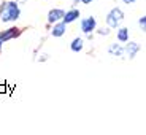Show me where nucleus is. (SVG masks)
I'll return each instance as SVG.
<instances>
[{
    "label": "nucleus",
    "instance_id": "nucleus-3",
    "mask_svg": "<svg viewBox=\"0 0 146 135\" xmlns=\"http://www.w3.org/2000/svg\"><path fill=\"white\" fill-rule=\"evenodd\" d=\"M80 29H81V32H83V33L91 35V33L97 29V21H95V18H94V16H88V18L81 19Z\"/></svg>",
    "mask_w": 146,
    "mask_h": 135
},
{
    "label": "nucleus",
    "instance_id": "nucleus-5",
    "mask_svg": "<svg viewBox=\"0 0 146 135\" xmlns=\"http://www.w3.org/2000/svg\"><path fill=\"white\" fill-rule=\"evenodd\" d=\"M141 46L140 43L137 41H125V46H124V56H127L129 59H135L137 54L140 53Z\"/></svg>",
    "mask_w": 146,
    "mask_h": 135
},
{
    "label": "nucleus",
    "instance_id": "nucleus-17",
    "mask_svg": "<svg viewBox=\"0 0 146 135\" xmlns=\"http://www.w3.org/2000/svg\"><path fill=\"white\" fill-rule=\"evenodd\" d=\"M73 3H75V5H78V3H80V0H73Z\"/></svg>",
    "mask_w": 146,
    "mask_h": 135
},
{
    "label": "nucleus",
    "instance_id": "nucleus-4",
    "mask_svg": "<svg viewBox=\"0 0 146 135\" xmlns=\"http://www.w3.org/2000/svg\"><path fill=\"white\" fill-rule=\"evenodd\" d=\"M21 32L22 30L19 29V27H8V29L0 32V40H2V43H7V41H10V40L18 38V37L21 35Z\"/></svg>",
    "mask_w": 146,
    "mask_h": 135
},
{
    "label": "nucleus",
    "instance_id": "nucleus-18",
    "mask_svg": "<svg viewBox=\"0 0 146 135\" xmlns=\"http://www.w3.org/2000/svg\"><path fill=\"white\" fill-rule=\"evenodd\" d=\"M2 46H3V43H2V40H0V53H2Z\"/></svg>",
    "mask_w": 146,
    "mask_h": 135
},
{
    "label": "nucleus",
    "instance_id": "nucleus-11",
    "mask_svg": "<svg viewBox=\"0 0 146 135\" xmlns=\"http://www.w3.org/2000/svg\"><path fill=\"white\" fill-rule=\"evenodd\" d=\"M83 48H84V41H83V38H80V37L73 38L72 43H70V49H72L73 53H81Z\"/></svg>",
    "mask_w": 146,
    "mask_h": 135
},
{
    "label": "nucleus",
    "instance_id": "nucleus-12",
    "mask_svg": "<svg viewBox=\"0 0 146 135\" xmlns=\"http://www.w3.org/2000/svg\"><path fill=\"white\" fill-rule=\"evenodd\" d=\"M97 33H99V35H102V37L110 35V27H102V29L97 30Z\"/></svg>",
    "mask_w": 146,
    "mask_h": 135
},
{
    "label": "nucleus",
    "instance_id": "nucleus-15",
    "mask_svg": "<svg viewBox=\"0 0 146 135\" xmlns=\"http://www.w3.org/2000/svg\"><path fill=\"white\" fill-rule=\"evenodd\" d=\"M122 2H124L125 5H133L137 2V0H122Z\"/></svg>",
    "mask_w": 146,
    "mask_h": 135
},
{
    "label": "nucleus",
    "instance_id": "nucleus-1",
    "mask_svg": "<svg viewBox=\"0 0 146 135\" xmlns=\"http://www.w3.org/2000/svg\"><path fill=\"white\" fill-rule=\"evenodd\" d=\"M21 18V8L16 0L5 2L0 7V21L2 22H15Z\"/></svg>",
    "mask_w": 146,
    "mask_h": 135
},
{
    "label": "nucleus",
    "instance_id": "nucleus-13",
    "mask_svg": "<svg viewBox=\"0 0 146 135\" xmlns=\"http://www.w3.org/2000/svg\"><path fill=\"white\" fill-rule=\"evenodd\" d=\"M138 26H140V29H141V30L146 29V16H141V18L138 19Z\"/></svg>",
    "mask_w": 146,
    "mask_h": 135
},
{
    "label": "nucleus",
    "instance_id": "nucleus-16",
    "mask_svg": "<svg viewBox=\"0 0 146 135\" xmlns=\"http://www.w3.org/2000/svg\"><path fill=\"white\" fill-rule=\"evenodd\" d=\"M40 62H44V61H48V54H41V57L38 59Z\"/></svg>",
    "mask_w": 146,
    "mask_h": 135
},
{
    "label": "nucleus",
    "instance_id": "nucleus-7",
    "mask_svg": "<svg viewBox=\"0 0 146 135\" xmlns=\"http://www.w3.org/2000/svg\"><path fill=\"white\" fill-rule=\"evenodd\" d=\"M52 29H51V35L54 37V38H60V37L65 35L67 32V24L64 21H59V22H54V24H51Z\"/></svg>",
    "mask_w": 146,
    "mask_h": 135
},
{
    "label": "nucleus",
    "instance_id": "nucleus-10",
    "mask_svg": "<svg viewBox=\"0 0 146 135\" xmlns=\"http://www.w3.org/2000/svg\"><path fill=\"white\" fill-rule=\"evenodd\" d=\"M129 37H130V33H129L127 27H117V30H116V40L119 41V43H125V41H129Z\"/></svg>",
    "mask_w": 146,
    "mask_h": 135
},
{
    "label": "nucleus",
    "instance_id": "nucleus-2",
    "mask_svg": "<svg viewBox=\"0 0 146 135\" xmlns=\"http://www.w3.org/2000/svg\"><path fill=\"white\" fill-rule=\"evenodd\" d=\"M124 18H125L124 11L121 10L119 7L111 8V10L108 11L106 18H105V21H106V27H110V29H117V27L121 26V22L124 21Z\"/></svg>",
    "mask_w": 146,
    "mask_h": 135
},
{
    "label": "nucleus",
    "instance_id": "nucleus-8",
    "mask_svg": "<svg viewBox=\"0 0 146 135\" xmlns=\"http://www.w3.org/2000/svg\"><path fill=\"white\" fill-rule=\"evenodd\" d=\"M80 16H81V11L78 10V8H72V10H68V11H65V13H64L62 21L65 22L67 26H68V24H72V22L76 21Z\"/></svg>",
    "mask_w": 146,
    "mask_h": 135
},
{
    "label": "nucleus",
    "instance_id": "nucleus-6",
    "mask_svg": "<svg viewBox=\"0 0 146 135\" xmlns=\"http://www.w3.org/2000/svg\"><path fill=\"white\" fill-rule=\"evenodd\" d=\"M64 13H65V11H64L62 8H52V10H49L48 11V16H46L48 24H54V22L62 21Z\"/></svg>",
    "mask_w": 146,
    "mask_h": 135
},
{
    "label": "nucleus",
    "instance_id": "nucleus-14",
    "mask_svg": "<svg viewBox=\"0 0 146 135\" xmlns=\"http://www.w3.org/2000/svg\"><path fill=\"white\" fill-rule=\"evenodd\" d=\"M80 2H81L83 5H91L92 2H94V0H80Z\"/></svg>",
    "mask_w": 146,
    "mask_h": 135
},
{
    "label": "nucleus",
    "instance_id": "nucleus-9",
    "mask_svg": "<svg viewBox=\"0 0 146 135\" xmlns=\"http://www.w3.org/2000/svg\"><path fill=\"white\" fill-rule=\"evenodd\" d=\"M108 54L113 57H124V46L121 43H111L108 46Z\"/></svg>",
    "mask_w": 146,
    "mask_h": 135
}]
</instances>
